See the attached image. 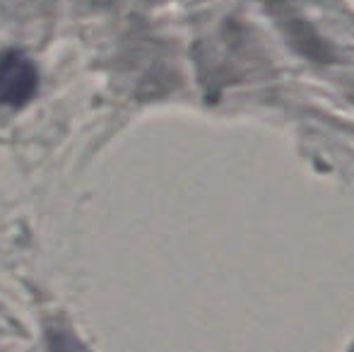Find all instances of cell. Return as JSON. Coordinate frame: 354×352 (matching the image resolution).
<instances>
[{
  "label": "cell",
  "instance_id": "cell-2",
  "mask_svg": "<svg viewBox=\"0 0 354 352\" xmlns=\"http://www.w3.org/2000/svg\"><path fill=\"white\" fill-rule=\"evenodd\" d=\"M51 350L53 352H87L84 345L68 331H53L51 335Z\"/></svg>",
  "mask_w": 354,
  "mask_h": 352
},
{
  "label": "cell",
  "instance_id": "cell-1",
  "mask_svg": "<svg viewBox=\"0 0 354 352\" xmlns=\"http://www.w3.org/2000/svg\"><path fill=\"white\" fill-rule=\"evenodd\" d=\"M39 87V73L22 51L0 53V104L19 109L34 99Z\"/></svg>",
  "mask_w": 354,
  "mask_h": 352
}]
</instances>
